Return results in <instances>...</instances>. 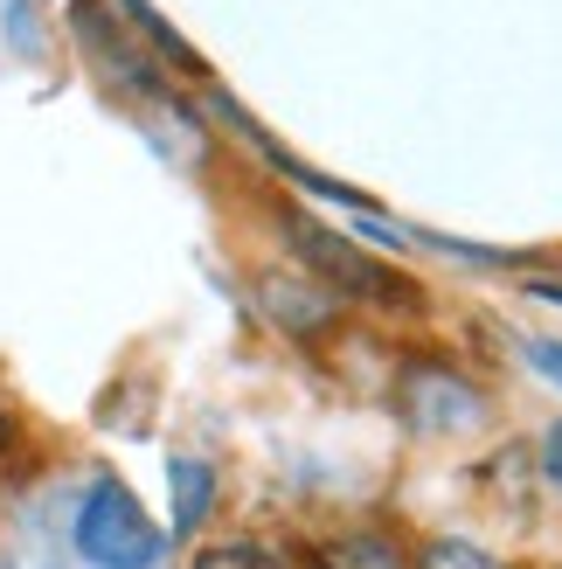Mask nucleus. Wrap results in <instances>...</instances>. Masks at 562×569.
I'll use <instances>...</instances> for the list:
<instances>
[{
	"mask_svg": "<svg viewBox=\"0 0 562 569\" xmlns=\"http://www.w3.org/2000/svg\"><path fill=\"white\" fill-rule=\"evenodd\" d=\"M285 237H292V250H299V264L313 271L320 284H333L341 299H369V306H389V312H417V306H424V292H417V278H403L397 264L369 258V250H361V243H348V237L320 230V222L292 216V222H285Z\"/></svg>",
	"mask_w": 562,
	"mask_h": 569,
	"instance_id": "nucleus-1",
	"label": "nucleus"
},
{
	"mask_svg": "<svg viewBox=\"0 0 562 569\" xmlns=\"http://www.w3.org/2000/svg\"><path fill=\"white\" fill-rule=\"evenodd\" d=\"M70 535H77V556L91 569H153L160 549H167L160 528L147 521V507H139L119 479H98V487L77 500Z\"/></svg>",
	"mask_w": 562,
	"mask_h": 569,
	"instance_id": "nucleus-2",
	"label": "nucleus"
},
{
	"mask_svg": "<svg viewBox=\"0 0 562 569\" xmlns=\"http://www.w3.org/2000/svg\"><path fill=\"white\" fill-rule=\"evenodd\" d=\"M397 410L417 438H465L486 423V389L438 355H410L397 368Z\"/></svg>",
	"mask_w": 562,
	"mask_h": 569,
	"instance_id": "nucleus-3",
	"label": "nucleus"
},
{
	"mask_svg": "<svg viewBox=\"0 0 562 569\" xmlns=\"http://www.w3.org/2000/svg\"><path fill=\"white\" fill-rule=\"evenodd\" d=\"M258 299H264V312L285 333H299V340H320L327 327H341V292L333 284H320V278H292V271H264L258 278Z\"/></svg>",
	"mask_w": 562,
	"mask_h": 569,
	"instance_id": "nucleus-4",
	"label": "nucleus"
},
{
	"mask_svg": "<svg viewBox=\"0 0 562 569\" xmlns=\"http://www.w3.org/2000/svg\"><path fill=\"white\" fill-rule=\"evenodd\" d=\"M327 569H417L389 535L361 528V535H341V542H327Z\"/></svg>",
	"mask_w": 562,
	"mask_h": 569,
	"instance_id": "nucleus-5",
	"label": "nucleus"
},
{
	"mask_svg": "<svg viewBox=\"0 0 562 569\" xmlns=\"http://www.w3.org/2000/svg\"><path fill=\"white\" fill-rule=\"evenodd\" d=\"M209 507H215V472L202 459H174V528H202L209 521Z\"/></svg>",
	"mask_w": 562,
	"mask_h": 569,
	"instance_id": "nucleus-6",
	"label": "nucleus"
},
{
	"mask_svg": "<svg viewBox=\"0 0 562 569\" xmlns=\"http://www.w3.org/2000/svg\"><path fill=\"white\" fill-rule=\"evenodd\" d=\"M417 569H508V562L480 542H465V535H431V542L417 549Z\"/></svg>",
	"mask_w": 562,
	"mask_h": 569,
	"instance_id": "nucleus-7",
	"label": "nucleus"
},
{
	"mask_svg": "<svg viewBox=\"0 0 562 569\" xmlns=\"http://www.w3.org/2000/svg\"><path fill=\"white\" fill-rule=\"evenodd\" d=\"M188 569H285V556L264 549V542H215V549L194 556Z\"/></svg>",
	"mask_w": 562,
	"mask_h": 569,
	"instance_id": "nucleus-8",
	"label": "nucleus"
},
{
	"mask_svg": "<svg viewBox=\"0 0 562 569\" xmlns=\"http://www.w3.org/2000/svg\"><path fill=\"white\" fill-rule=\"evenodd\" d=\"M528 368H535V376H549V382L562 389V340H528Z\"/></svg>",
	"mask_w": 562,
	"mask_h": 569,
	"instance_id": "nucleus-9",
	"label": "nucleus"
},
{
	"mask_svg": "<svg viewBox=\"0 0 562 569\" xmlns=\"http://www.w3.org/2000/svg\"><path fill=\"white\" fill-rule=\"evenodd\" d=\"M542 472L562 487V423H549V438H542Z\"/></svg>",
	"mask_w": 562,
	"mask_h": 569,
	"instance_id": "nucleus-10",
	"label": "nucleus"
},
{
	"mask_svg": "<svg viewBox=\"0 0 562 569\" xmlns=\"http://www.w3.org/2000/svg\"><path fill=\"white\" fill-rule=\"evenodd\" d=\"M14 451V417H8V403H0V459Z\"/></svg>",
	"mask_w": 562,
	"mask_h": 569,
	"instance_id": "nucleus-11",
	"label": "nucleus"
}]
</instances>
